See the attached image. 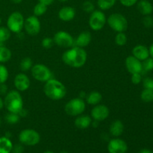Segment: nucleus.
<instances>
[{
    "label": "nucleus",
    "instance_id": "50",
    "mask_svg": "<svg viewBox=\"0 0 153 153\" xmlns=\"http://www.w3.org/2000/svg\"><path fill=\"white\" fill-rule=\"evenodd\" d=\"M43 153H55L54 152H52V151H50V150H48V151H46V152H44Z\"/></svg>",
    "mask_w": 153,
    "mask_h": 153
},
{
    "label": "nucleus",
    "instance_id": "10",
    "mask_svg": "<svg viewBox=\"0 0 153 153\" xmlns=\"http://www.w3.org/2000/svg\"><path fill=\"white\" fill-rule=\"evenodd\" d=\"M54 43L61 48H70L74 46V38L70 33L64 31H60L55 33L53 37Z\"/></svg>",
    "mask_w": 153,
    "mask_h": 153
},
{
    "label": "nucleus",
    "instance_id": "30",
    "mask_svg": "<svg viewBox=\"0 0 153 153\" xmlns=\"http://www.w3.org/2000/svg\"><path fill=\"white\" fill-rule=\"evenodd\" d=\"M20 120V117L19 116L18 114L12 113V112H9L7 115L5 116V120L7 123L11 124V125H14V124L17 123Z\"/></svg>",
    "mask_w": 153,
    "mask_h": 153
},
{
    "label": "nucleus",
    "instance_id": "35",
    "mask_svg": "<svg viewBox=\"0 0 153 153\" xmlns=\"http://www.w3.org/2000/svg\"><path fill=\"white\" fill-rule=\"evenodd\" d=\"M42 46H43L44 49H51L52 47L54 44V40L53 38H51V37H44V38L42 40L41 42Z\"/></svg>",
    "mask_w": 153,
    "mask_h": 153
},
{
    "label": "nucleus",
    "instance_id": "3",
    "mask_svg": "<svg viewBox=\"0 0 153 153\" xmlns=\"http://www.w3.org/2000/svg\"><path fill=\"white\" fill-rule=\"evenodd\" d=\"M4 106L9 112L19 113L23 108V100L18 91H10L7 93L4 97Z\"/></svg>",
    "mask_w": 153,
    "mask_h": 153
},
{
    "label": "nucleus",
    "instance_id": "49",
    "mask_svg": "<svg viewBox=\"0 0 153 153\" xmlns=\"http://www.w3.org/2000/svg\"><path fill=\"white\" fill-rule=\"evenodd\" d=\"M12 2L15 3V4H19L22 1V0H11Z\"/></svg>",
    "mask_w": 153,
    "mask_h": 153
},
{
    "label": "nucleus",
    "instance_id": "25",
    "mask_svg": "<svg viewBox=\"0 0 153 153\" xmlns=\"http://www.w3.org/2000/svg\"><path fill=\"white\" fill-rule=\"evenodd\" d=\"M117 0H97V5L101 10H109L115 4Z\"/></svg>",
    "mask_w": 153,
    "mask_h": 153
},
{
    "label": "nucleus",
    "instance_id": "43",
    "mask_svg": "<svg viewBox=\"0 0 153 153\" xmlns=\"http://www.w3.org/2000/svg\"><path fill=\"white\" fill-rule=\"evenodd\" d=\"M38 1H39V2L43 3V4H44L45 5L49 6V5H50V4H52V3L54 2V1H55V0H38Z\"/></svg>",
    "mask_w": 153,
    "mask_h": 153
},
{
    "label": "nucleus",
    "instance_id": "1",
    "mask_svg": "<svg viewBox=\"0 0 153 153\" xmlns=\"http://www.w3.org/2000/svg\"><path fill=\"white\" fill-rule=\"evenodd\" d=\"M88 54L84 48L73 46L62 55V61L65 64L73 68H80L85 64Z\"/></svg>",
    "mask_w": 153,
    "mask_h": 153
},
{
    "label": "nucleus",
    "instance_id": "47",
    "mask_svg": "<svg viewBox=\"0 0 153 153\" xmlns=\"http://www.w3.org/2000/svg\"><path fill=\"white\" fill-rule=\"evenodd\" d=\"M86 96L87 94H85V92H81L80 93V96H79V98L82 99V100H84V99L86 98Z\"/></svg>",
    "mask_w": 153,
    "mask_h": 153
},
{
    "label": "nucleus",
    "instance_id": "52",
    "mask_svg": "<svg viewBox=\"0 0 153 153\" xmlns=\"http://www.w3.org/2000/svg\"><path fill=\"white\" fill-rule=\"evenodd\" d=\"M60 153H68V152H67V151H61V152H60Z\"/></svg>",
    "mask_w": 153,
    "mask_h": 153
},
{
    "label": "nucleus",
    "instance_id": "18",
    "mask_svg": "<svg viewBox=\"0 0 153 153\" xmlns=\"http://www.w3.org/2000/svg\"><path fill=\"white\" fill-rule=\"evenodd\" d=\"M132 55L140 61H143L149 57V49L144 45H137L133 48Z\"/></svg>",
    "mask_w": 153,
    "mask_h": 153
},
{
    "label": "nucleus",
    "instance_id": "32",
    "mask_svg": "<svg viewBox=\"0 0 153 153\" xmlns=\"http://www.w3.org/2000/svg\"><path fill=\"white\" fill-rule=\"evenodd\" d=\"M10 37V31L7 27H0V42L4 43Z\"/></svg>",
    "mask_w": 153,
    "mask_h": 153
},
{
    "label": "nucleus",
    "instance_id": "12",
    "mask_svg": "<svg viewBox=\"0 0 153 153\" xmlns=\"http://www.w3.org/2000/svg\"><path fill=\"white\" fill-rule=\"evenodd\" d=\"M109 114H110V111L107 106L105 105L98 104L97 105H94V107L91 110V118H93L94 120L101 122L108 117Z\"/></svg>",
    "mask_w": 153,
    "mask_h": 153
},
{
    "label": "nucleus",
    "instance_id": "22",
    "mask_svg": "<svg viewBox=\"0 0 153 153\" xmlns=\"http://www.w3.org/2000/svg\"><path fill=\"white\" fill-rule=\"evenodd\" d=\"M102 94H100L98 91H92V92L89 93L87 94L86 96V100L87 102L91 105H97L100 104V102L102 101Z\"/></svg>",
    "mask_w": 153,
    "mask_h": 153
},
{
    "label": "nucleus",
    "instance_id": "29",
    "mask_svg": "<svg viewBox=\"0 0 153 153\" xmlns=\"http://www.w3.org/2000/svg\"><path fill=\"white\" fill-rule=\"evenodd\" d=\"M47 10V6L45 5L43 3L38 2L34 7V14L36 16H40L44 14Z\"/></svg>",
    "mask_w": 153,
    "mask_h": 153
},
{
    "label": "nucleus",
    "instance_id": "15",
    "mask_svg": "<svg viewBox=\"0 0 153 153\" xmlns=\"http://www.w3.org/2000/svg\"><path fill=\"white\" fill-rule=\"evenodd\" d=\"M13 84L16 91H25L30 87V79L24 73H19L15 76Z\"/></svg>",
    "mask_w": 153,
    "mask_h": 153
},
{
    "label": "nucleus",
    "instance_id": "33",
    "mask_svg": "<svg viewBox=\"0 0 153 153\" xmlns=\"http://www.w3.org/2000/svg\"><path fill=\"white\" fill-rule=\"evenodd\" d=\"M8 79V70L7 67L0 64V83H4Z\"/></svg>",
    "mask_w": 153,
    "mask_h": 153
},
{
    "label": "nucleus",
    "instance_id": "54",
    "mask_svg": "<svg viewBox=\"0 0 153 153\" xmlns=\"http://www.w3.org/2000/svg\"><path fill=\"white\" fill-rule=\"evenodd\" d=\"M1 17H0V25H1Z\"/></svg>",
    "mask_w": 153,
    "mask_h": 153
},
{
    "label": "nucleus",
    "instance_id": "28",
    "mask_svg": "<svg viewBox=\"0 0 153 153\" xmlns=\"http://www.w3.org/2000/svg\"><path fill=\"white\" fill-rule=\"evenodd\" d=\"M140 99L144 102H153V91L149 89H143L140 94Z\"/></svg>",
    "mask_w": 153,
    "mask_h": 153
},
{
    "label": "nucleus",
    "instance_id": "45",
    "mask_svg": "<svg viewBox=\"0 0 153 153\" xmlns=\"http://www.w3.org/2000/svg\"><path fill=\"white\" fill-rule=\"evenodd\" d=\"M99 123H100L99 121L94 120V121H92V122H91V126H92L94 127V128H97V127L99 126Z\"/></svg>",
    "mask_w": 153,
    "mask_h": 153
},
{
    "label": "nucleus",
    "instance_id": "4",
    "mask_svg": "<svg viewBox=\"0 0 153 153\" xmlns=\"http://www.w3.org/2000/svg\"><path fill=\"white\" fill-rule=\"evenodd\" d=\"M107 23L111 29L117 32H124L128 28V21L125 16L119 13L111 14L107 19Z\"/></svg>",
    "mask_w": 153,
    "mask_h": 153
},
{
    "label": "nucleus",
    "instance_id": "55",
    "mask_svg": "<svg viewBox=\"0 0 153 153\" xmlns=\"http://www.w3.org/2000/svg\"><path fill=\"white\" fill-rule=\"evenodd\" d=\"M1 118H0V126H1Z\"/></svg>",
    "mask_w": 153,
    "mask_h": 153
},
{
    "label": "nucleus",
    "instance_id": "34",
    "mask_svg": "<svg viewBox=\"0 0 153 153\" xmlns=\"http://www.w3.org/2000/svg\"><path fill=\"white\" fill-rule=\"evenodd\" d=\"M82 9L85 12L88 13H91L94 10H95V6L94 4L91 1H85L82 4Z\"/></svg>",
    "mask_w": 153,
    "mask_h": 153
},
{
    "label": "nucleus",
    "instance_id": "48",
    "mask_svg": "<svg viewBox=\"0 0 153 153\" xmlns=\"http://www.w3.org/2000/svg\"><path fill=\"white\" fill-rule=\"evenodd\" d=\"M3 107H4V101H3L2 99L0 97V110H1Z\"/></svg>",
    "mask_w": 153,
    "mask_h": 153
},
{
    "label": "nucleus",
    "instance_id": "39",
    "mask_svg": "<svg viewBox=\"0 0 153 153\" xmlns=\"http://www.w3.org/2000/svg\"><path fill=\"white\" fill-rule=\"evenodd\" d=\"M138 0H120L121 4L125 7H131L137 2Z\"/></svg>",
    "mask_w": 153,
    "mask_h": 153
},
{
    "label": "nucleus",
    "instance_id": "6",
    "mask_svg": "<svg viewBox=\"0 0 153 153\" xmlns=\"http://www.w3.org/2000/svg\"><path fill=\"white\" fill-rule=\"evenodd\" d=\"M19 140L22 145L33 146L40 143V135L34 129L25 128L19 133Z\"/></svg>",
    "mask_w": 153,
    "mask_h": 153
},
{
    "label": "nucleus",
    "instance_id": "42",
    "mask_svg": "<svg viewBox=\"0 0 153 153\" xmlns=\"http://www.w3.org/2000/svg\"><path fill=\"white\" fill-rule=\"evenodd\" d=\"M18 114H19V116L20 117H25L28 116V111L25 108H22L19 111Z\"/></svg>",
    "mask_w": 153,
    "mask_h": 153
},
{
    "label": "nucleus",
    "instance_id": "23",
    "mask_svg": "<svg viewBox=\"0 0 153 153\" xmlns=\"http://www.w3.org/2000/svg\"><path fill=\"white\" fill-rule=\"evenodd\" d=\"M13 146L10 138L5 136L0 137V153H10Z\"/></svg>",
    "mask_w": 153,
    "mask_h": 153
},
{
    "label": "nucleus",
    "instance_id": "17",
    "mask_svg": "<svg viewBox=\"0 0 153 153\" xmlns=\"http://www.w3.org/2000/svg\"><path fill=\"white\" fill-rule=\"evenodd\" d=\"M76 16V10L70 6H65L60 9L58 12V17L64 22L73 20Z\"/></svg>",
    "mask_w": 153,
    "mask_h": 153
},
{
    "label": "nucleus",
    "instance_id": "7",
    "mask_svg": "<svg viewBox=\"0 0 153 153\" xmlns=\"http://www.w3.org/2000/svg\"><path fill=\"white\" fill-rule=\"evenodd\" d=\"M23 15L19 11H14L8 16L7 20V28L11 32L19 34L24 27Z\"/></svg>",
    "mask_w": 153,
    "mask_h": 153
},
{
    "label": "nucleus",
    "instance_id": "51",
    "mask_svg": "<svg viewBox=\"0 0 153 153\" xmlns=\"http://www.w3.org/2000/svg\"><path fill=\"white\" fill-rule=\"evenodd\" d=\"M2 46H4V43H1V42H0V47Z\"/></svg>",
    "mask_w": 153,
    "mask_h": 153
},
{
    "label": "nucleus",
    "instance_id": "5",
    "mask_svg": "<svg viewBox=\"0 0 153 153\" xmlns=\"http://www.w3.org/2000/svg\"><path fill=\"white\" fill-rule=\"evenodd\" d=\"M86 108V104L85 100L79 98L72 99L64 106V111L66 114L70 116L77 117L82 114Z\"/></svg>",
    "mask_w": 153,
    "mask_h": 153
},
{
    "label": "nucleus",
    "instance_id": "19",
    "mask_svg": "<svg viewBox=\"0 0 153 153\" xmlns=\"http://www.w3.org/2000/svg\"><path fill=\"white\" fill-rule=\"evenodd\" d=\"M91 122H92L91 117L88 116V115L81 114L77 116V117L75 120L74 123L78 128L85 129L91 125Z\"/></svg>",
    "mask_w": 153,
    "mask_h": 153
},
{
    "label": "nucleus",
    "instance_id": "8",
    "mask_svg": "<svg viewBox=\"0 0 153 153\" xmlns=\"http://www.w3.org/2000/svg\"><path fill=\"white\" fill-rule=\"evenodd\" d=\"M31 72L32 77L39 82H46L52 79V71L44 64H34L31 69Z\"/></svg>",
    "mask_w": 153,
    "mask_h": 153
},
{
    "label": "nucleus",
    "instance_id": "2",
    "mask_svg": "<svg viewBox=\"0 0 153 153\" xmlns=\"http://www.w3.org/2000/svg\"><path fill=\"white\" fill-rule=\"evenodd\" d=\"M43 91L45 95L52 100H61L67 94V88L64 84L53 78L46 82Z\"/></svg>",
    "mask_w": 153,
    "mask_h": 153
},
{
    "label": "nucleus",
    "instance_id": "46",
    "mask_svg": "<svg viewBox=\"0 0 153 153\" xmlns=\"http://www.w3.org/2000/svg\"><path fill=\"white\" fill-rule=\"evenodd\" d=\"M140 153H153V152L150 149H143L140 151Z\"/></svg>",
    "mask_w": 153,
    "mask_h": 153
},
{
    "label": "nucleus",
    "instance_id": "38",
    "mask_svg": "<svg viewBox=\"0 0 153 153\" xmlns=\"http://www.w3.org/2000/svg\"><path fill=\"white\" fill-rule=\"evenodd\" d=\"M142 74L141 73H134L131 74V81L134 85H139L142 82Z\"/></svg>",
    "mask_w": 153,
    "mask_h": 153
},
{
    "label": "nucleus",
    "instance_id": "24",
    "mask_svg": "<svg viewBox=\"0 0 153 153\" xmlns=\"http://www.w3.org/2000/svg\"><path fill=\"white\" fill-rule=\"evenodd\" d=\"M11 51L8 48L2 46L0 47V63H5L11 58Z\"/></svg>",
    "mask_w": 153,
    "mask_h": 153
},
{
    "label": "nucleus",
    "instance_id": "16",
    "mask_svg": "<svg viewBox=\"0 0 153 153\" xmlns=\"http://www.w3.org/2000/svg\"><path fill=\"white\" fill-rule=\"evenodd\" d=\"M91 40H92V36L90 31H82L79 34L77 38L74 39V46L85 48L91 43Z\"/></svg>",
    "mask_w": 153,
    "mask_h": 153
},
{
    "label": "nucleus",
    "instance_id": "37",
    "mask_svg": "<svg viewBox=\"0 0 153 153\" xmlns=\"http://www.w3.org/2000/svg\"><path fill=\"white\" fill-rule=\"evenodd\" d=\"M142 82H143V86L145 89H149L153 91V79L146 77L143 79Z\"/></svg>",
    "mask_w": 153,
    "mask_h": 153
},
{
    "label": "nucleus",
    "instance_id": "44",
    "mask_svg": "<svg viewBox=\"0 0 153 153\" xmlns=\"http://www.w3.org/2000/svg\"><path fill=\"white\" fill-rule=\"evenodd\" d=\"M149 57L153 58V43L151 44V46L149 48Z\"/></svg>",
    "mask_w": 153,
    "mask_h": 153
},
{
    "label": "nucleus",
    "instance_id": "27",
    "mask_svg": "<svg viewBox=\"0 0 153 153\" xmlns=\"http://www.w3.org/2000/svg\"><path fill=\"white\" fill-rule=\"evenodd\" d=\"M33 67L32 60L30 58H24L19 64V68L22 72H27L31 70Z\"/></svg>",
    "mask_w": 153,
    "mask_h": 153
},
{
    "label": "nucleus",
    "instance_id": "40",
    "mask_svg": "<svg viewBox=\"0 0 153 153\" xmlns=\"http://www.w3.org/2000/svg\"><path fill=\"white\" fill-rule=\"evenodd\" d=\"M24 151V148L22 146V144H16L14 146H13V148H12V153H22Z\"/></svg>",
    "mask_w": 153,
    "mask_h": 153
},
{
    "label": "nucleus",
    "instance_id": "36",
    "mask_svg": "<svg viewBox=\"0 0 153 153\" xmlns=\"http://www.w3.org/2000/svg\"><path fill=\"white\" fill-rule=\"evenodd\" d=\"M143 25L146 27V28H150L153 27V18L150 15H146L142 19Z\"/></svg>",
    "mask_w": 153,
    "mask_h": 153
},
{
    "label": "nucleus",
    "instance_id": "21",
    "mask_svg": "<svg viewBox=\"0 0 153 153\" xmlns=\"http://www.w3.org/2000/svg\"><path fill=\"white\" fill-rule=\"evenodd\" d=\"M137 10L143 16L150 15L153 12V6L152 3L148 0H140L137 3Z\"/></svg>",
    "mask_w": 153,
    "mask_h": 153
},
{
    "label": "nucleus",
    "instance_id": "14",
    "mask_svg": "<svg viewBox=\"0 0 153 153\" xmlns=\"http://www.w3.org/2000/svg\"><path fill=\"white\" fill-rule=\"evenodd\" d=\"M126 67L128 73L131 74L134 73H141L142 72V62L134 57L133 55L128 56L126 59Z\"/></svg>",
    "mask_w": 153,
    "mask_h": 153
},
{
    "label": "nucleus",
    "instance_id": "11",
    "mask_svg": "<svg viewBox=\"0 0 153 153\" xmlns=\"http://www.w3.org/2000/svg\"><path fill=\"white\" fill-rule=\"evenodd\" d=\"M24 28L30 36H36L40 33L41 25L38 17L36 16H30L25 19Z\"/></svg>",
    "mask_w": 153,
    "mask_h": 153
},
{
    "label": "nucleus",
    "instance_id": "26",
    "mask_svg": "<svg viewBox=\"0 0 153 153\" xmlns=\"http://www.w3.org/2000/svg\"><path fill=\"white\" fill-rule=\"evenodd\" d=\"M142 62V72L141 74L146 73L148 72L152 71L153 70V58L149 57Z\"/></svg>",
    "mask_w": 153,
    "mask_h": 153
},
{
    "label": "nucleus",
    "instance_id": "13",
    "mask_svg": "<svg viewBox=\"0 0 153 153\" xmlns=\"http://www.w3.org/2000/svg\"><path fill=\"white\" fill-rule=\"evenodd\" d=\"M108 150L109 153H126L128 146L123 140L116 137L108 142Z\"/></svg>",
    "mask_w": 153,
    "mask_h": 153
},
{
    "label": "nucleus",
    "instance_id": "9",
    "mask_svg": "<svg viewBox=\"0 0 153 153\" xmlns=\"http://www.w3.org/2000/svg\"><path fill=\"white\" fill-rule=\"evenodd\" d=\"M107 22L105 14L102 10H94L89 18V25L94 31H100Z\"/></svg>",
    "mask_w": 153,
    "mask_h": 153
},
{
    "label": "nucleus",
    "instance_id": "20",
    "mask_svg": "<svg viewBox=\"0 0 153 153\" xmlns=\"http://www.w3.org/2000/svg\"><path fill=\"white\" fill-rule=\"evenodd\" d=\"M109 131H110V134L114 137H119L124 131V124L120 120H116L111 123Z\"/></svg>",
    "mask_w": 153,
    "mask_h": 153
},
{
    "label": "nucleus",
    "instance_id": "53",
    "mask_svg": "<svg viewBox=\"0 0 153 153\" xmlns=\"http://www.w3.org/2000/svg\"><path fill=\"white\" fill-rule=\"evenodd\" d=\"M60 1H62V2H64V1H67V0H59Z\"/></svg>",
    "mask_w": 153,
    "mask_h": 153
},
{
    "label": "nucleus",
    "instance_id": "41",
    "mask_svg": "<svg viewBox=\"0 0 153 153\" xmlns=\"http://www.w3.org/2000/svg\"><path fill=\"white\" fill-rule=\"evenodd\" d=\"M7 93V86L4 83H0V95L5 96Z\"/></svg>",
    "mask_w": 153,
    "mask_h": 153
},
{
    "label": "nucleus",
    "instance_id": "31",
    "mask_svg": "<svg viewBox=\"0 0 153 153\" xmlns=\"http://www.w3.org/2000/svg\"><path fill=\"white\" fill-rule=\"evenodd\" d=\"M115 43L117 46H123L126 44L127 43V37L124 32H118L117 35L115 36L114 39Z\"/></svg>",
    "mask_w": 153,
    "mask_h": 153
}]
</instances>
